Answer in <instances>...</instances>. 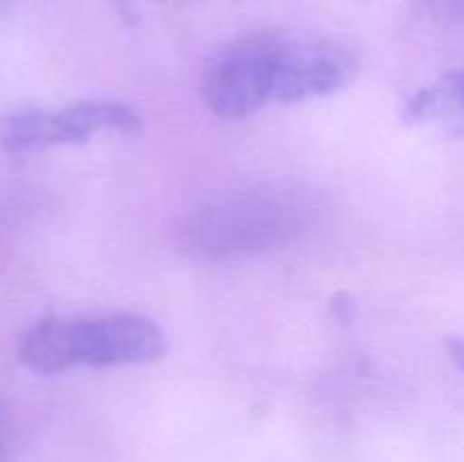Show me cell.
Returning a JSON list of instances; mask_svg holds the SVG:
<instances>
[{
    "label": "cell",
    "mask_w": 464,
    "mask_h": 462,
    "mask_svg": "<svg viewBox=\"0 0 464 462\" xmlns=\"http://www.w3.org/2000/svg\"><path fill=\"white\" fill-rule=\"evenodd\" d=\"M313 211L304 193L284 186H249L213 195L181 220L184 252L207 261L272 252L306 231Z\"/></svg>",
    "instance_id": "cell-1"
},
{
    "label": "cell",
    "mask_w": 464,
    "mask_h": 462,
    "mask_svg": "<svg viewBox=\"0 0 464 462\" xmlns=\"http://www.w3.org/2000/svg\"><path fill=\"white\" fill-rule=\"evenodd\" d=\"M166 333L136 313H113L86 320L36 322L18 344V358L39 376H54L72 367H122L159 361L166 353Z\"/></svg>",
    "instance_id": "cell-2"
},
{
    "label": "cell",
    "mask_w": 464,
    "mask_h": 462,
    "mask_svg": "<svg viewBox=\"0 0 464 462\" xmlns=\"http://www.w3.org/2000/svg\"><path fill=\"white\" fill-rule=\"evenodd\" d=\"M140 118L127 104L111 100H84L68 107L16 109L0 116V148L9 154H27L54 145L84 143L104 130L134 131Z\"/></svg>",
    "instance_id": "cell-3"
},
{
    "label": "cell",
    "mask_w": 464,
    "mask_h": 462,
    "mask_svg": "<svg viewBox=\"0 0 464 462\" xmlns=\"http://www.w3.org/2000/svg\"><path fill=\"white\" fill-rule=\"evenodd\" d=\"M276 32H256L222 50L204 77V100L216 116L243 120L275 98Z\"/></svg>",
    "instance_id": "cell-4"
},
{
    "label": "cell",
    "mask_w": 464,
    "mask_h": 462,
    "mask_svg": "<svg viewBox=\"0 0 464 462\" xmlns=\"http://www.w3.org/2000/svg\"><path fill=\"white\" fill-rule=\"evenodd\" d=\"M358 62L343 43L308 32H276L275 102L295 104L338 93Z\"/></svg>",
    "instance_id": "cell-5"
},
{
    "label": "cell",
    "mask_w": 464,
    "mask_h": 462,
    "mask_svg": "<svg viewBox=\"0 0 464 462\" xmlns=\"http://www.w3.org/2000/svg\"><path fill=\"white\" fill-rule=\"evenodd\" d=\"M403 120L435 125L464 139V68L447 72L417 91L406 102Z\"/></svg>",
    "instance_id": "cell-6"
},
{
    "label": "cell",
    "mask_w": 464,
    "mask_h": 462,
    "mask_svg": "<svg viewBox=\"0 0 464 462\" xmlns=\"http://www.w3.org/2000/svg\"><path fill=\"white\" fill-rule=\"evenodd\" d=\"M447 349H449V356H451V361L456 362L458 370L464 374V338H449Z\"/></svg>",
    "instance_id": "cell-7"
},
{
    "label": "cell",
    "mask_w": 464,
    "mask_h": 462,
    "mask_svg": "<svg viewBox=\"0 0 464 462\" xmlns=\"http://www.w3.org/2000/svg\"><path fill=\"white\" fill-rule=\"evenodd\" d=\"M430 3L442 9V12H447L449 16L464 18V0H430Z\"/></svg>",
    "instance_id": "cell-8"
},
{
    "label": "cell",
    "mask_w": 464,
    "mask_h": 462,
    "mask_svg": "<svg viewBox=\"0 0 464 462\" xmlns=\"http://www.w3.org/2000/svg\"><path fill=\"white\" fill-rule=\"evenodd\" d=\"M163 3H172V5H184V3H193V0H163Z\"/></svg>",
    "instance_id": "cell-9"
}]
</instances>
